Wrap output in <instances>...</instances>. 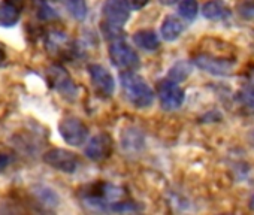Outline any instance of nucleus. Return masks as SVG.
<instances>
[{
    "label": "nucleus",
    "mask_w": 254,
    "mask_h": 215,
    "mask_svg": "<svg viewBox=\"0 0 254 215\" xmlns=\"http://www.w3.org/2000/svg\"><path fill=\"white\" fill-rule=\"evenodd\" d=\"M133 44L144 51H156L160 45V41L156 32L142 29L133 35Z\"/></svg>",
    "instance_id": "ddd939ff"
},
{
    "label": "nucleus",
    "mask_w": 254,
    "mask_h": 215,
    "mask_svg": "<svg viewBox=\"0 0 254 215\" xmlns=\"http://www.w3.org/2000/svg\"><path fill=\"white\" fill-rule=\"evenodd\" d=\"M3 61H5V53L0 50V64H2Z\"/></svg>",
    "instance_id": "b1692460"
},
{
    "label": "nucleus",
    "mask_w": 254,
    "mask_h": 215,
    "mask_svg": "<svg viewBox=\"0 0 254 215\" xmlns=\"http://www.w3.org/2000/svg\"><path fill=\"white\" fill-rule=\"evenodd\" d=\"M8 164H9V157L5 154H0V170L8 167Z\"/></svg>",
    "instance_id": "4be33fe9"
},
{
    "label": "nucleus",
    "mask_w": 254,
    "mask_h": 215,
    "mask_svg": "<svg viewBox=\"0 0 254 215\" xmlns=\"http://www.w3.org/2000/svg\"><path fill=\"white\" fill-rule=\"evenodd\" d=\"M48 81L54 90H57L64 99L75 100L78 96V88L70 78V75L60 66H53L48 70Z\"/></svg>",
    "instance_id": "423d86ee"
},
{
    "label": "nucleus",
    "mask_w": 254,
    "mask_h": 215,
    "mask_svg": "<svg viewBox=\"0 0 254 215\" xmlns=\"http://www.w3.org/2000/svg\"><path fill=\"white\" fill-rule=\"evenodd\" d=\"M159 2H160L162 5H174V3L178 2V0H159Z\"/></svg>",
    "instance_id": "5701e85b"
},
{
    "label": "nucleus",
    "mask_w": 254,
    "mask_h": 215,
    "mask_svg": "<svg viewBox=\"0 0 254 215\" xmlns=\"http://www.w3.org/2000/svg\"><path fill=\"white\" fill-rule=\"evenodd\" d=\"M88 73L93 87L96 91L105 97H111L115 91V81L114 76L105 69L102 64H90L88 66Z\"/></svg>",
    "instance_id": "6e6552de"
},
{
    "label": "nucleus",
    "mask_w": 254,
    "mask_h": 215,
    "mask_svg": "<svg viewBox=\"0 0 254 215\" xmlns=\"http://www.w3.org/2000/svg\"><path fill=\"white\" fill-rule=\"evenodd\" d=\"M111 153H112V138L108 133H99L93 136L84 150V154L93 161L106 160L111 156Z\"/></svg>",
    "instance_id": "1a4fd4ad"
},
{
    "label": "nucleus",
    "mask_w": 254,
    "mask_h": 215,
    "mask_svg": "<svg viewBox=\"0 0 254 215\" xmlns=\"http://www.w3.org/2000/svg\"><path fill=\"white\" fill-rule=\"evenodd\" d=\"M178 12L187 21L194 20L197 17V12H199L197 0H181L180 5H178Z\"/></svg>",
    "instance_id": "a211bd4d"
},
{
    "label": "nucleus",
    "mask_w": 254,
    "mask_h": 215,
    "mask_svg": "<svg viewBox=\"0 0 254 215\" xmlns=\"http://www.w3.org/2000/svg\"><path fill=\"white\" fill-rule=\"evenodd\" d=\"M59 132L63 141L72 147H79L87 141L88 129L87 126L75 117H67L59 124Z\"/></svg>",
    "instance_id": "20e7f679"
},
{
    "label": "nucleus",
    "mask_w": 254,
    "mask_h": 215,
    "mask_svg": "<svg viewBox=\"0 0 254 215\" xmlns=\"http://www.w3.org/2000/svg\"><path fill=\"white\" fill-rule=\"evenodd\" d=\"M33 194L36 196V199L44 205V206H50V208H54L59 205V196L57 193L47 187V185H36L33 188Z\"/></svg>",
    "instance_id": "2eb2a0df"
},
{
    "label": "nucleus",
    "mask_w": 254,
    "mask_h": 215,
    "mask_svg": "<svg viewBox=\"0 0 254 215\" xmlns=\"http://www.w3.org/2000/svg\"><path fill=\"white\" fill-rule=\"evenodd\" d=\"M202 14L208 20L220 21L230 15V9L223 0H208L202 8Z\"/></svg>",
    "instance_id": "f8f14e48"
},
{
    "label": "nucleus",
    "mask_w": 254,
    "mask_h": 215,
    "mask_svg": "<svg viewBox=\"0 0 254 215\" xmlns=\"http://www.w3.org/2000/svg\"><path fill=\"white\" fill-rule=\"evenodd\" d=\"M193 63L211 73V75H217V76H226V75H230L233 67H235V61L233 60H226V58H218V57H214V55H206V54H200L197 57H194Z\"/></svg>",
    "instance_id": "0eeeda50"
},
{
    "label": "nucleus",
    "mask_w": 254,
    "mask_h": 215,
    "mask_svg": "<svg viewBox=\"0 0 254 215\" xmlns=\"http://www.w3.org/2000/svg\"><path fill=\"white\" fill-rule=\"evenodd\" d=\"M238 102L248 109L250 112H254V81L247 84L239 93H238Z\"/></svg>",
    "instance_id": "f3484780"
},
{
    "label": "nucleus",
    "mask_w": 254,
    "mask_h": 215,
    "mask_svg": "<svg viewBox=\"0 0 254 215\" xmlns=\"http://www.w3.org/2000/svg\"><path fill=\"white\" fill-rule=\"evenodd\" d=\"M64 6L69 11V14L79 21H82L87 17L88 8L85 0H64Z\"/></svg>",
    "instance_id": "dca6fc26"
},
{
    "label": "nucleus",
    "mask_w": 254,
    "mask_h": 215,
    "mask_svg": "<svg viewBox=\"0 0 254 215\" xmlns=\"http://www.w3.org/2000/svg\"><path fill=\"white\" fill-rule=\"evenodd\" d=\"M183 30H184V26H183L181 20L171 15V17H166L165 21L162 23L160 35H162V38H163L165 41L174 42V41H177V39L181 36Z\"/></svg>",
    "instance_id": "4468645a"
},
{
    "label": "nucleus",
    "mask_w": 254,
    "mask_h": 215,
    "mask_svg": "<svg viewBox=\"0 0 254 215\" xmlns=\"http://www.w3.org/2000/svg\"><path fill=\"white\" fill-rule=\"evenodd\" d=\"M250 206H251V209L254 211V196L251 197V202H250Z\"/></svg>",
    "instance_id": "393cba45"
},
{
    "label": "nucleus",
    "mask_w": 254,
    "mask_h": 215,
    "mask_svg": "<svg viewBox=\"0 0 254 215\" xmlns=\"http://www.w3.org/2000/svg\"><path fill=\"white\" fill-rule=\"evenodd\" d=\"M105 21L123 26L130 18V6L126 0H105L102 6Z\"/></svg>",
    "instance_id": "9d476101"
},
{
    "label": "nucleus",
    "mask_w": 254,
    "mask_h": 215,
    "mask_svg": "<svg viewBox=\"0 0 254 215\" xmlns=\"http://www.w3.org/2000/svg\"><path fill=\"white\" fill-rule=\"evenodd\" d=\"M121 88L126 99L138 109L150 108L154 102V91L148 82L133 70H123L120 75Z\"/></svg>",
    "instance_id": "f257e3e1"
},
{
    "label": "nucleus",
    "mask_w": 254,
    "mask_h": 215,
    "mask_svg": "<svg viewBox=\"0 0 254 215\" xmlns=\"http://www.w3.org/2000/svg\"><path fill=\"white\" fill-rule=\"evenodd\" d=\"M108 51L112 64L121 70H135L139 66V55L124 39L112 41Z\"/></svg>",
    "instance_id": "f03ea898"
},
{
    "label": "nucleus",
    "mask_w": 254,
    "mask_h": 215,
    "mask_svg": "<svg viewBox=\"0 0 254 215\" xmlns=\"http://www.w3.org/2000/svg\"><path fill=\"white\" fill-rule=\"evenodd\" d=\"M42 159L48 166H51L56 170L64 172V173L76 172L78 164H79L76 154H73L67 150H63V148H53V150L47 151L42 156Z\"/></svg>",
    "instance_id": "39448f33"
},
{
    "label": "nucleus",
    "mask_w": 254,
    "mask_h": 215,
    "mask_svg": "<svg viewBox=\"0 0 254 215\" xmlns=\"http://www.w3.org/2000/svg\"><path fill=\"white\" fill-rule=\"evenodd\" d=\"M190 72H191L190 66H189L187 63H184V61H180V63H177V64L169 70V76H168V78H171V79L180 82V81H184V79L190 75Z\"/></svg>",
    "instance_id": "6ab92c4d"
},
{
    "label": "nucleus",
    "mask_w": 254,
    "mask_h": 215,
    "mask_svg": "<svg viewBox=\"0 0 254 215\" xmlns=\"http://www.w3.org/2000/svg\"><path fill=\"white\" fill-rule=\"evenodd\" d=\"M38 17L41 20H51V18H56L57 14L54 12V9H51L47 3H41L39 8H38Z\"/></svg>",
    "instance_id": "aec40b11"
},
{
    "label": "nucleus",
    "mask_w": 254,
    "mask_h": 215,
    "mask_svg": "<svg viewBox=\"0 0 254 215\" xmlns=\"http://www.w3.org/2000/svg\"><path fill=\"white\" fill-rule=\"evenodd\" d=\"M126 2H127V5L130 6V9H135V11H138V9H142V8H145V6L148 5L150 0H126Z\"/></svg>",
    "instance_id": "412c9836"
},
{
    "label": "nucleus",
    "mask_w": 254,
    "mask_h": 215,
    "mask_svg": "<svg viewBox=\"0 0 254 215\" xmlns=\"http://www.w3.org/2000/svg\"><path fill=\"white\" fill-rule=\"evenodd\" d=\"M21 17V8L15 0H3L0 3V27H14Z\"/></svg>",
    "instance_id": "9b49d317"
},
{
    "label": "nucleus",
    "mask_w": 254,
    "mask_h": 215,
    "mask_svg": "<svg viewBox=\"0 0 254 215\" xmlns=\"http://www.w3.org/2000/svg\"><path fill=\"white\" fill-rule=\"evenodd\" d=\"M157 96H159V102L160 106L165 111H175L178 108L183 106L184 103V90L178 85L177 81L168 78L160 81L159 87H157Z\"/></svg>",
    "instance_id": "7ed1b4c3"
}]
</instances>
